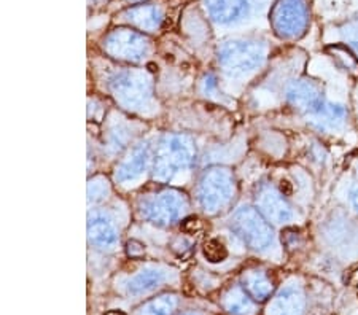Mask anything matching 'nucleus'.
<instances>
[{"label": "nucleus", "mask_w": 358, "mask_h": 315, "mask_svg": "<svg viewBox=\"0 0 358 315\" xmlns=\"http://www.w3.org/2000/svg\"><path fill=\"white\" fill-rule=\"evenodd\" d=\"M194 161L196 145L192 137L183 134L164 135L153 158L155 180H172L180 172L192 169Z\"/></svg>", "instance_id": "obj_1"}, {"label": "nucleus", "mask_w": 358, "mask_h": 315, "mask_svg": "<svg viewBox=\"0 0 358 315\" xmlns=\"http://www.w3.org/2000/svg\"><path fill=\"white\" fill-rule=\"evenodd\" d=\"M108 88L118 104L128 110L145 113L155 107L153 82L147 72L131 68L115 72L108 78Z\"/></svg>", "instance_id": "obj_2"}, {"label": "nucleus", "mask_w": 358, "mask_h": 315, "mask_svg": "<svg viewBox=\"0 0 358 315\" xmlns=\"http://www.w3.org/2000/svg\"><path fill=\"white\" fill-rule=\"evenodd\" d=\"M266 61V47L257 40H229L218 50V62L229 78L255 72Z\"/></svg>", "instance_id": "obj_3"}, {"label": "nucleus", "mask_w": 358, "mask_h": 315, "mask_svg": "<svg viewBox=\"0 0 358 315\" xmlns=\"http://www.w3.org/2000/svg\"><path fill=\"white\" fill-rule=\"evenodd\" d=\"M236 182L233 172L227 168H209L201 175L198 185V200L207 214H217L233 200Z\"/></svg>", "instance_id": "obj_4"}, {"label": "nucleus", "mask_w": 358, "mask_h": 315, "mask_svg": "<svg viewBox=\"0 0 358 315\" xmlns=\"http://www.w3.org/2000/svg\"><path fill=\"white\" fill-rule=\"evenodd\" d=\"M229 226L253 250L266 251L275 245L273 228L262 212L250 205L236 210L229 220Z\"/></svg>", "instance_id": "obj_5"}, {"label": "nucleus", "mask_w": 358, "mask_h": 315, "mask_svg": "<svg viewBox=\"0 0 358 315\" xmlns=\"http://www.w3.org/2000/svg\"><path fill=\"white\" fill-rule=\"evenodd\" d=\"M188 210V199L177 190H164L145 198L138 205V214L143 220L157 226H171L180 220Z\"/></svg>", "instance_id": "obj_6"}, {"label": "nucleus", "mask_w": 358, "mask_h": 315, "mask_svg": "<svg viewBox=\"0 0 358 315\" xmlns=\"http://www.w3.org/2000/svg\"><path fill=\"white\" fill-rule=\"evenodd\" d=\"M273 27L282 38L301 37L309 22L306 0H277L273 13Z\"/></svg>", "instance_id": "obj_7"}, {"label": "nucleus", "mask_w": 358, "mask_h": 315, "mask_svg": "<svg viewBox=\"0 0 358 315\" xmlns=\"http://www.w3.org/2000/svg\"><path fill=\"white\" fill-rule=\"evenodd\" d=\"M103 50L121 61L142 62L150 53V42L141 32L120 27L108 34L103 42Z\"/></svg>", "instance_id": "obj_8"}, {"label": "nucleus", "mask_w": 358, "mask_h": 315, "mask_svg": "<svg viewBox=\"0 0 358 315\" xmlns=\"http://www.w3.org/2000/svg\"><path fill=\"white\" fill-rule=\"evenodd\" d=\"M257 205L258 210L264 215V219L275 223V225H287L293 221L294 210L288 200L284 198L275 186L271 183H263L257 190Z\"/></svg>", "instance_id": "obj_9"}, {"label": "nucleus", "mask_w": 358, "mask_h": 315, "mask_svg": "<svg viewBox=\"0 0 358 315\" xmlns=\"http://www.w3.org/2000/svg\"><path fill=\"white\" fill-rule=\"evenodd\" d=\"M287 101L306 117L310 118L327 104L319 86L309 80H298L287 88Z\"/></svg>", "instance_id": "obj_10"}, {"label": "nucleus", "mask_w": 358, "mask_h": 315, "mask_svg": "<svg viewBox=\"0 0 358 315\" xmlns=\"http://www.w3.org/2000/svg\"><path fill=\"white\" fill-rule=\"evenodd\" d=\"M152 161V148L148 142H142L136 145L132 150L121 159L115 170V179L120 183H132L137 182L145 174L148 164Z\"/></svg>", "instance_id": "obj_11"}, {"label": "nucleus", "mask_w": 358, "mask_h": 315, "mask_svg": "<svg viewBox=\"0 0 358 315\" xmlns=\"http://www.w3.org/2000/svg\"><path fill=\"white\" fill-rule=\"evenodd\" d=\"M306 307L304 291L299 285L290 284L282 288L268 307V315H303Z\"/></svg>", "instance_id": "obj_12"}, {"label": "nucleus", "mask_w": 358, "mask_h": 315, "mask_svg": "<svg viewBox=\"0 0 358 315\" xmlns=\"http://www.w3.org/2000/svg\"><path fill=\"white\" fill-rule=\"evenodd\" d=\"M90 244L102 250H112L118 244V233L112 220L103 214H92L88 219Z\"/></svg>", "instance_id": "obj_13"}, {"label": "nucleus", "mask_w": 358, "mask_h": 315, "mask_svg": "<svg viewBox=\"0 0 358 315\" xmlns=\"http://www.w3.org/2000/svg\"><path fill=\"white\" fill-rule=\"evenodd\" d=\"M124 20L131 22L132 26L141 29L143 32H155L161 27L163 22V13L157 5H134L124 11Z\"/></svg>", "instance_id": "obj_14"}, {"label": "nucleus", "mask_w": 358, "mask_h": 315, "mask_svg": "<svg viewBox=\"0 0 358 315\" xmlns=\"http://www.w3.org/2000/svg\"><path fill=\"white\" fill-rule=\"evenodd\" d=\"M345 118H348V112L343 105L327 101V104L314 117L309 118V122L319 131H336L343 128Z\"/></svg>", "instance_id": "obj_15"}, {"label": "nucleus", "mask_w": 358, "mask_h": 315, "mask_svg": "<svg viewBox=\"0 0 358 315\" xmlns=\"http://www.w3.org/2000/svg\"><path fill=\"white\" fill-rule=\"evenodd\" d=\"M242 282H244V288L257 301L268 300L274 290L273 280H271V277L263 269H250V271H247L242 276Z\"/></svg>", "instance_id": "obj_16"}, {"label": "nucleus", "mask_w": 358, "mask_h": 315, "mask_svg": "<svg viewBox=\"0 0 358 315\" xmlns=\"http://www.w3.org/2000/svg\"><path fill=\"white\" fill-rule=\"evenodd\" d=\"M209 13L220 24H228L244 13L247 0H206Z\"/></svg>", "instance_id": "obj_17"}, {"label": "nucleus", "mask_w": 358, "mask_h": 315, "mask_svg": "<svg viewBox=\"0 0 358 315\" xmlns=\"http://www.w3.org/2000/svg\"><path fill=\"white\" fill-rule=\"evenodd\" d=\"M166 279V272L159 268H147L132 277L126 284V290L129 295H141L148 290L157 288V286Z\"/></svg>", "instance_id": "obj_18"}, {"label": "nucleus", "mask_w": 358, "mask_h": 315, "mask_svg": "<svg viewBox=\"0 0 358 315\" xmlns=\"http://www.w3.org/2000/svg\"><path fill=\"white\" fill-rule=\"evenodd\" d=\"M224 307L234 315H253L255 306H253L252 298H248L242 288H231L224 295Z\"/></svg>", "instance_id": "obj_19"}, {"label": "nucleus", "mask_w": 358, "mask_h": 315, "mask_svg": "<svg viewBox=\"0 0 358 315\" xmlns=\"http://www.w3.org/2000/svg\"><path fill=\"white\" fill-rule=\"evenodd\" d=\"M176 306H177L176 296L164 295V296L157 298V300L147 302V305L138 311V315H171L174 312Z\"/></svg>", "instance_id": "obj_20"}, {"label": "nucleus", "mask_w": 358, "mask_h": 315, "mask_svg": "<svg viewBox=\"0 0 358 315\" xmlns=\"http://www.w3.org/2000/svg\"><path fill=\"white\" fill-rule=\"evenodd\" d=\"M110 193V186H108V182L103 179V177H96V179L90 180L88 183V203L90 204H97L106 200V198Z\"/></svg>", "instance_id": "obj_21"}, {"label": "nucleus", "mask_w": 358, "mask_h": 315, "mask_svg": "<svg viewBox=\"0 0 358 315\" xmlns=\"http://www.w3.org/2000/svg\"><path fill=\"white\" fill-rule=\"evenodd\" d=\"M204 255L209 261H213V263L223 261L224 258H227V249H224V245L220 242V240L212 239L206 244Z\"/></svg>", "instance_id": "obj_22"}, {"label": "nucleus", "mask_w": 358, "mask_h": 315, "mask_svg": "<svg viewBox=\"0 0 358 315\" xmlns=\"http://www.w3.org/2000/svg\"><path fill=\"white\" fill-rule=\"evenodd\" d=\"M126 139H128V135H126L124 129L121 128V126H115L110 131V134H108V147H110L113 152H118L120 148L124 145Z\"/></svg>", "instance_id": "obj_23"}, {"label": "nucleus", "mask_w": 358, "mask_h": 315, "mask_svg": "<svg viewBox=\"0 0 358 315\" xmlns=\"http://www.w3.org/2000/svg\"><path fill=\"white\" fill-rule=\"evenodd\" d=\"M344 37H345V40H348V43L350 45V47L358 53V24L345 27Z\"/></svg>", "instance_id": "obj_24"}, {"label": "nucleus", "mask_w": 358, "mask_h": 315, "mask_svg": "<svg viewBox=\"0 0 358 315\" xmlns=\"http://www.w3.org/2000/svg\"><path fill=\"white\" fill-rule=\"evenodd\" d=\"M128 255L136 258V256H142L143 255V245L141 242H137V240H131L128 244Z\"/></svg>", "instance_id": "obj_25"}, {"label": "nucleus", "mask_w": 358, "mask_h": 315, "mask_svg": "<svg viewBox=\"0 0 358 315\" xmlns=\"http://www.w3.org/2000/svg\"><path fill=\"white\" fill-rule=\"evenodd\" d=\"M217 86H218L217 78L213 75H207L204 78V82H202V89H204V93H207V94H210L212 91H215Z\"/></svg>", "instance_id": "obj_26"}, {"label": "nucleus", "mask_w": 358, "mask_h": 315, "mask_svg": "<svg viewBox=\"0 0 358 315\" xmlns=\"http://www.w3.org/2000/svg\"><path fill=\"white\" fill-rule=\"evenodd\" d=\"M349 200H350L352 207L355 209V212H358V186H354L349 191Z\"/></svg>", "instance_id": "obj_27"}, {"label": "nucleus", "mask_w": 358, "mask_h": 315, "mask_svg": "<svg viewBox=\"0 0 358 315\" xmlns=\"http://www.w3.org/2000/svg\"><path fill=\"white\" fill-rule=\"evenodd\" d=\"M131 2H137V0H131Z\"/></svg>", "instance_id": "obj_28"}, {"label": "nucleus", "mask_w": 358, "mask_h": 315, "mask_svg": "<svg viewBox=\"0 0 358 315\" xmlns=\"http://www.w3.org/2000/svg\"><path fill=\"white\" fill-rule=\"evenodd\" d=\"M188 315H193V314H188Z\"/></svg>", "instance_id": "obj_29"}]
</instances>
